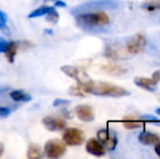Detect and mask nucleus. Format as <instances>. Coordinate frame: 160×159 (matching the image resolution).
<instances>
[{"label": "nucleus", "mask_w": 160, "mask_h": 159, "mask_svg": "<svg viewBox=\"0 0 160 159\" xmlns=\"http://www.w3.org/2000/svg\"><path fill=\"white\" fill-rule=\"evenodd\" d=\"M83 88V91L86 94H93L96 96H109V97H123V96H128L130 92L124 89L123 87L117 86L109 83L98 82L95 83L91 81L89 83L85 85H80Z\"/></svg>", "instance_id": "obj_1"}, {"label": "nucleus", "mask_w": 160, "mask_h": 159, "mask_svg": "<svg viewBox=\"0 0 160 159\" xmlns=\"http://www.w3.org/2000/svg\"><path fill=\"white\" fill-rule=\"evenodd\" d=\"M110 19L107 13L105 12H91V13H82L76 17V23L78 26L83 28H94V27H102L108 25Z\"/></svg>", "instance_id": "obj_2"}, {"label": "nucleus", "mask_w": 160, "mask_h": 159, "mask_svg": "<svg viewBox=\"0 0 160 159\" xmlns=\"http://www.w3.org/2000/svg\"><path fill=\"white\" fill-rule=\"evenodd\" d=\"M45 155L46 157L51 159H58L65 154L67 152V147H65L64 142H61L60 140H49L46 142L44 147Z\"/></svg>", "instance_id": "obj_3"}, {"label": "nucleus", "mask_w": 160, "mask_h": 159, "mask_svg": "<svg viewBox=\"0 0 160 159\" xmlns=\"http://www.w3.org/2000/svg\"><path fill=\"white\" fill-rule=\"evenodd\" d=\"M62 140L68 146H78L83 144L85 135L82 130L76 129V127H68V129H64Z\"/></svg>", "instance_id": "obj_4"}, {"label": "nucleus", "mask_w": 160, "mask_h": 159, "mask_svg": "<svg viewBox=\"0 0 160 159\" xmlns=\"http://www.w3.org/2000/svg\"><path fill=\"white\" fill-rule=\"evenodd\" d=\"M97 140L108 151H114L118 145V137L114 131L109 129H102L97 132Z\"/></svg>", "instance_id": "obj_5"}, {"label": "nucleus", "mask_w": 160, "mask_h": 159, "mask_svg": "<svg viewBox=\"0 0 160 159\" xmlns=\"http://www.w3.org/2000/svg\"><path fill=\"white\" fill-rule=\"evenodd\" d=\"M61 71L64 73L65 75H68V77L76 80L78 83V85H82V86L85 84H87V83H89L92 81L86 73L83 72V71H81L80 69L75 68V67L63 66V67H61Z\"/></svg>", "instance_id": "obj_6"}, {"label": "nucleus", "mask_w": 160, "mask_h": 159, "mask_svg": "<svg viewBox=\"0 0 160 159\" xmlns=\"http://www.w3.org/2000/svg\"><path fill=\"white\" fill-rule=\"evenodd\" d=\"M145 46H146L145 36L142 34H136L128 39L127 44V49L131 55H137V53L142 52L145 49Z\"/></svg>", "instance_id": "obj_7"}, {"label": "nucleus", "mask_w": 160, "mask_h": 159, "mask_svg": "<svg viewBox=\"0 0 160 159\" xmlns=\"http://www.w3.org/2000/svg\"><path fill=\"white\" fill-rule=\"evenodd\" d=\"M42 124L48 131L56 132V131H62L67 127V122L61 119V118H56V117H45L42 119Z\"/></svg>", "instance_id": "obj_8"}, {"label": "nucleus", "mask_w": 160, "mask_h": 159, "mask_svg": "<svg viewBox=\"0 0 160 159\" xmlns=\"http://www.w3.org/2000/svg\"><path fill=\"white\" fill-rule=\"evenodd\" d=\"M85 148L87 153L96 157H101L106 154V148L97 138H89L86 142Z\"/></svg>", "instance_id": "obj_9"}, {"label": "nucleus", "mask_w": 160, "mask_h": 159, "mask_svg": "<svg viewBox=\"0 0 160 159\" xmlns=\"http://www.w3.org/2000/svg\"><path fill=\"white\" fill-rule=\"evenodd\" d=\"M134 83L136 86L141 87V88L145 89L147 92H156L157 86H158V81L152 79H148V77H135Z\"/></svg>", "instance_id": "obj_10"}, {"label": "nucleus", "mask_w": 160, "mask_h": 159, "mask_svg": "<svg viewBox=\"0 0 160 159\" xmlns=\"http://www.w3.org/2000/svg\"><path fill=\"white\" fill-rule=\"evenodd\" d=\"M75 113L78 119L81 121H84V122H92L95 119L93 109L89 106H86V105H80V106L76 107Z\"/></svg>", "instance_id": "obj_11"}, {"label": "nucleus", "mask_w": 160, "mask_h": 159, "mask_svg": "<svg viewBox=\"0 0 160 159\" xmlns=\"http://www.w3.org/2000/svg\"><path fill=\"white\" fill-rule=\"evenodd\" d=\"M138 141L144 145H155L160 141V136L156 133L144 131L138 135Z\"/></svg>", "instance_id": "obj_12"}, {"label": "nucleus", "mask_w": 160, "mask_h": 159, "mask_svg": "<svg viewBox=\"0 0 160 159\" xmlns=\"http://www.w3.org/2000/svg\"><path fill=\"white\" fill-rule=\"evenodd\" d=\"M17 51H18V44L17 42H8L6 47V57L8 59V61L10 63H13L14 62V58H15V55H17Z\"/></svg>", "instance_id": "obj_13"}, {"label": "nucleus", "mask_w": 160, "mask_h": 159, "mask_svg": "<svg viewBox=\"0 0 160 159\" xmlns=\"http://www.w3.org/2000/svg\"><path fill=\"white\" fill-rule=\"evenodd\" d=\"M10 97L12 100L18 102H31L32 97L28 94L24 93L23 91H12L10 92Z\"/></svg>", "instance_id": "obj_14"}, {"label": "nucleus", "mask_w": 160, "mask_h": 159, "mask_svg": "<svg viewBox=\"0 0 160 159\" xmlns=\"http://www.w3.org/2000/svg\"><path fill=\"white\" fill-rule=\"evenodd\" d=\"M142 9L147 12H154L160 10V0H146L142 3Z\"/></svg>", "instance_id": "obj_15"}, {"label": "nucleus", "mask_w": 160, "mask_h": 159, "mask_svg": "<svg viewBox=\"0 0 160 159\" xmlns=\"http://www.w3.org/2000/svg\"><path fill=\"white\" fill-rule=\"evenodd\" d=\"M53 9V7H48V6H44L40 7V8L36 9V10L32 11V12L28 14V17L30 19H35V17H44L46 15L49 11H51Z\"/></svg>", "instance_id": "obj_16"}, {"label": "nucleus", "mask_w": 160, "mask_h": 159, "mask_svg": "<svg viewBox=\"0 0 160 159\" xmlns=\"http://www.w3.org/2000/svg\"><path fill=\"white\" fill-rule=\"evenodd\" d=\"M102 69L106 71L107 73L112 75H122L127 72V70L119 66H113V64H108V66L102 67Z\"/></svg>", "instance_id": "obj_17"}, {"label": "nucleus", "mask_w": 160, "mask_h": 159, "mask_svg": "<svg viewBox=\"0 0 160 159\" xmlns=\"http://www.w3.org/2000/svg\"><path fill=\"white\" fill-rule=\"evenodd\" d=\"M28 157L30 159H38L42 157V149L38 145L31 144L28 149Z\"/></svg>", "instance_id": "obj_18"}, {"label": "nucleus", "mask_w": 160, "mask_h": 159, "mask_svg": "<svg viewBox=\"0 0 160 159\" xmlns=\"http://www.w3.org/2000/svg\"><path fill=\"white\" fill-rule=\"evenodd\" d=\"M105 56L107 58H110V59H113V60H118V59H123V56H121V52L116 49L114 47L112 46H108L107 49L105 51Z\"/></svg>", "instance_id": "obj_19"}, {"label": "nucleus", "mask_w": 160, "mask_h": 159, "mask_svg": "<svg viewBox=\"0 0 160 159\" xmlns=\"http://www.w3.org/2000/svg\"><path fill=\"white\" fill-rule=\"evenodd\" d=\"M122 124H123V127H124L125 129H128V130H135V129H138V127H141L142 125H143V123H142L141 121L130 119V120L122 121Z\"/></svg>", "instance_id": "obj_20"}, {"label": "nucleus", "mask_w": 160, "mask_h": 159, "mask_svg": "<svg viewBox=\"0 0 160 159\" xmlns=\"http://www.w3.org/2000/svg\"><path fill=\"white\" fill-rule=\"evenodd\" d=\"M46 21L49 22V23H52V24L58 23V21H59V13L56 11L55 8H53L51 11H49V12L46 14Z\"/></svg>", "instance_id": "obj_21"}, {"label": "nucleus", "mask_w": 160, "mask_h": 159, "mask_svg": "<svg viewBox=\"0 0 160 159\" xmlns=\"http://www.w3.org/2000/svg\"><path fill=\"white\" fill-rule=\"evenodd\" d=\"M69 94H70V95H72V96H81V97H84V96L86 95V93L83 91V88L78 84L76 85V86L70 87Z\"/></svg>", "instance_id": "obj_22"}, {"label": "nucleus", "mask_w": 160, "mask_h": 159, "mask_svg": "<svg viewBox=\"0 0 160 159\" xmlns=\"http://www.w3.org/2000/svg\"><path fill=\"white\" fill-rule=\"evenodd\" d=\"M7 22H8V17H7V14L3 11L0 10V30H6V28H8Z\"/></svg>", "instance_id": "obj_23"}, {"label": "nucleus", "mask_w": 160, "mask_h": 159, "mask_svg": "<svg viewBox=\"0 0 160 159\" xmlns=\"http://www.w3.org/2000/svg\"><path fill=\"white\" fill-rule=\"evenodd\" d=\"M10 109L8 107L0 106V118H7L8 116H10Z\"/></svg>", "instance_id": "obj_24"}, {"label": "nucleus", "mask_w": 160, "mask_h": 159, "mask_svg": "<svg viewBox=\"0 0 160 159\" xmlns=\"http://www.w3.org/2000/svg\"><path fill=\"white\" fill-rule=\"evenodd\" d=\"M70 100H65V99H61V98H57V99L53 102V107H59L62 106V105H69Z\"/></svg>", "instance_id": "obj_25"}, {"label": "nucleus", "mask_w": 160, "mask_h": 159, "mask_svg": "<svg viewBox=\"0 0 160 159\" xmlns=\"http://www.w3.org/2000/svg\"><path fill=\"white\" fill-rule=\"evenodd\" d=\"M7 45H8V42L3 37H0V52H4Z\"/></svg>", "instance_id": "obj_26"}, {"label": "nucleus", "mask_w": 160, "mask_h": 159, "mask_svg": "<svg viewBox=\"0 0 160 159\" xmlns=\"http://www.w3.org/2000/svg\"><path fill=\"white\" fill-rule=\"evenodd\" d=\"M55 7H59V8H65L67 7V3L64 1H61V0H55Z\"/></svg>", "instance_id": "obj_27"}, {"label": "nucleus", "mask_w": 160, "mask_h": 159, "mask_svg": "<svg viewBox=\"0 0 160 159\" xmlns=\"http://www.w3.org/2000/svg\"><path fill=\"white\" fill-rule=\"evenodd\" d=\"M152 79L156 80V81H160V70H157L156 72H154V74H152Z\"/></svg>", "instance_id": "obj_28"}, {"label": "nucleus", "mask_w": 160, "mask_h": 159, "mask_svg": "<svg viewBox=\"0 0 160 159\" xmlns=\"http://www.w3.org/2000/svg\"><path fill=\"white\" fill-rule=\"evenodd\" d=\"M155 152H156V154L160 157V141L155 144Z\"/></svg>", "instance_id": "obj_29"}, {"label": "nucleus", "mask_w": 160, "mask_h": 159, "mask_svg": "<svg viewBox=\"0 0 160 159\" xmlns=\"http://www.w3.org/2000/svg\"><path fill=\"white\" fill-rule=\"evenodd\" d=\"M3 152H4V146L2 143H0V157L3 155Z\"/></svg>", "instance_id": "obj_30"}, {"label": "nucleus", "mask_w": 160, "mask_h": 159, "mask_svg": "<svg viewBox=\"0 0 160 159\" xmlns=\"http://www.w3.org/2000/svg\"><path fill=\"white\" fill-rule=\"evenodd\" d=\"M156 112L158 113V115L160 116V108H159V109H157V110H156Z\"/></svg>", "instance_id": "obj_31"}, {"label": "nucleus", "mask_w": 160, "mask_h": 159, "mask_svg": "<svg viewBox=\"0 0 160 159\" xmlns=\"http://www.w3.org/2000/svg\"><path fill=\"white\" fill-rule=\"evenodd\" d=\"M4 91H6V89H3V88H0V93H3Z\"/></svg>", "instance_id": "obj_32"}, {"label": "nucleus", "mask_w": 160, "mask_h": 159, "mask_svg": "<svg viewBox=\"0 0 160 159\" xmlns=\"http://www.w3.org/2000/svg\"><path fill=\"white\" fill-rule=\"evenodd\" d=\"M156 123H157L158 125H160V122H159V121H157V120H156Z\"/></svg>", "instance_id": "obj_33"}]
</instances>
